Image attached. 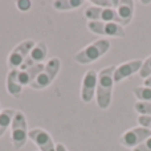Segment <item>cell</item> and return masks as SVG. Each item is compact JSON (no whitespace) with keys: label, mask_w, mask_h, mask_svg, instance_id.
I'll list each match as a JSON object with an SVG mask.
<instances>
[{"label":"cell","mask_w":151,"mask_h":151,"mask_svg":"<svg viewBox=\"0 0 151 151\" xmlns=\"http://www.w3.org/2000/svg\"><path fill=\"white\" fill-rule=\"evenodd\" d=\"M114 70L115 66L110 65L99 70L98 82H97L96 99L99 109L106 110L109 109L113 99V88H114Z\"/></svg>","instance_id":"obj_1"},{"label":"cell","mask_w":151,"mask_h":151,"mask_svg":"<svg viewBox=\"0 0 151 151\" xmlns=\"http://www.w3.org/2000/svg\"><path fill=\"white\" fill-rule=\"evenodd\" d=\"M110 47H111L110 40H107V39L96 40L91 44L82 48L81 50H78L74 55L73 60L77 64H81V65H88V64H91L94 61L99 60L101 57H104L110 50Z\"/></svg>","instance_id":"obj_2"},{"label":"cell","mask_w":151,"mask_h":151,"mask_svg":"<svg viewBox=\"0 0 151 151\" xmlns=\"http://www.w3.org/2000/svg\"><path fill=\"white\" fill-rule=\"evenodd\" d=\"M28 123L25 114L20 110H16L11 123V141L15 150H20L25 146L28 141Z\"/></svg>","instance_id":"obj_3"},{"label":"cell","mask_w":151,"mask_h":151,"mask_svg":"<svg viewBox=\"0 0 151 151\" xmlns=\"http://www.w3.org/2000/svg\"><path fill=\"white\" fill-rule=\"evenodd\" d=\"M61 69V61L58 57H53L50 60H48L44 64V69L41 70V73L37 76V78L29 85L31 89L35 90H42L47 89L49 85H52V82L56 80L58 72Z\"/></svg>","instance_id":"obj_4"},{"label":"cell","mask_w":151,"mask_h":151,"mask_svg":"<svg viewBox=\"0 0 151 151\" xmlns=\"http://www.w3.org/2000/svg\"><path fill=\"white\" fill-rule=\"evenodd\" d=\"M36 45V41L32 39H28L25 41L17 44L12 49V52L8 55L7 58V65L11 70L13 69H20V66L23 65V63L27 60V57L29 56L31 50L33 49V47Z\"/></svg>","instance_id":"obj_5"},{"label":"cell","mask_w":151,"mask_h":151,"mask_svg":"<svg viewBox=\"0 0 151 151\" xmlns=\"http://www.w3.org/2000/svg\"><path fill=\"white\" fill-rule=\"evenodd\" d=\"M83 16H85V19H88V21L117 23L122 25V21H121L119 16H118L117 9H113V8H101V7H96V5H90V7L85 8Z\"/></svg>","instance_id":"obj_6"},{"label":"cell","mask_w":151,"mask_h":151,"mask_svg":"<svg viewBox=\"0 0 151 151\" xmlns=\"http://www.w3.org/2000/svg\"><path fill=\"white\" fill-rule=\"evenodd\" d=\"M88 29L94 35L105 37H122L126 36L125 27L117 23H104V21H88Z\"/></svg>","instance_id":"obj_7"},{"label":"cell","mask_w":151,"mask_h":151,"mask_svg":"<svg viewBox=\"0 0 151 151\" xmlns=\"http://www.w3.org/2000/svg\"><path fill=\"white\" fill-rule=\"evenodd\" d=\"M150 137H151V131L149 129L138 126V127H133L130 130L125 131L119 138V143L123 147H127V149L133 150L135 147H138L141 143H143Z\"/></svg>","instance_id":"obj_8"},{"label":"cell","mask_w":151,"mask_h":151,"mask_svg":"<svg viewBox=\"0 0 151 151\" xmlns=\"http://www.w3.org/2000/svg\"><path fill=\"white\" fill-rule=\"evenodd\" d=\"M97 82H98V73L94 69H89L82 77V82H81V93L80 97L82 102L89 104L93 101L94 96H96L97 90Z\"/></svg>","instance_id":"obj_9"},{"label":"cell","mask_w":151,"mask_h":151,"mask_svg":"<svg viewBox=\"0 0 151 151\" xmlns=\"http://www.w3.org/2000/svg\"><path fill=\"white\" fill-rule=\"evenodd\" d=\"M28 139H31L40 151H56V143L53 138L44 129H32L28 131Z\"/></svg>","instance_id":"obj_10"},{"label":"cell","mask_w":151,"mask_h":151,"mask_svg":"<svg viewBox=\"0 0 151 151\" xmlns=\"http://www.w3.org/2000/svg\"><path fill=\"white\" fill-rule=\"evenodd\" d=\"M48 56V47L44 41L36 42V45L33 47V49L31 50L29 56L27 57V60L23 63V65L20 66V69H28L31 66L39 65V64H44V61L47 60Z\"/></svg>","instance_id":"obj_11"},{"label":"cell","mask_w":151,"mask_h":151,"mask_svg":"<svg viewBox=\"0 0 151 151\" xmlns=\"http://www.w3.org/2000/svg\"><path fill=\"white\" fill-rule=\"evenodd\" d=\"M142 68V60H130L127 63H123L121 65L115 66L114 70V82L118 83L121 81L126 80V78L131 77L133 74L139 73Z\"/></svg>","instance_id":"obj_12"},{"label":"cell","mask_w":151,"mask_h":151,"mask_svg":"<svg viewBox=\"0 0 151 151\" xmlns=\"http://www.w3.org/2000/svg\"><path fill=\"white\" fill-rule=\"evenodd\" d=\"M5 88L9 96L15 97V98H20L23 94V86L19 82V69H13L9 70L5 77Z\"/></svg>","instance_id":"obj_13"},{"label":"cell","mask_w":151,"mask_h":151,"mask_svg":"<svg viewBox=\"0 0 151 151\" xmlns=\"http://www.w3.org/2000/svg\"><path fill=\"white\" fill-rule=\"evenodd\" d=\"M135 11V3L133 0H119V4L117 7V13L119 16L122 25L126 27L131 23Z\"/></svg>","instance_id":"obj_14"},{"label":"cell","mask_w":151,"mask_h":151,"mask_svg":"<svg viewBox=\"0 0 151 151\" xmlns=\"http://www.w3.org/2000/svg\"><path fill=\"white\" fill-rule=\"evenodd\" d=\"M42 69H44V64H39V65L31 66L28 69H19V82H20V85L29 86L37 78V76L41 73Z\"/></svg>","instance_id":"obj_15"},{"label":"cell","mask_w":151,"mask_h":151,"mask_svg":"<svg viewBox=\"0 0 151 151\" xmlns=\"http://www.w3.org/2000/svg\"><path fill=\"white\" fill-rule=\"evenodd\" d=\"M85 4L83 0H55L52 3L56 11H72L82 7Z\"/></svg>","instance_id":"obj_16"},{"label":"cell","mask_w":151,"mask_h":151,"mask_svg":"<svg viewBox=\"0 0 151 151\" xmlns=\"http://www.w3.org/2000/svg\"><path fill=\"white\" fill-rule=\"evenodd\" d=\"M15 113H16L15 109H3L1 110V113H0V138L7 131V129L11 126Z\"/></svg>","instance_id":"obj_17"},{"label":"cell","mask_w":151,"mask_h":151,"mask_svg":"<svg viewBox=\"0 0 151 151\" xmlns=\"http://www.w3.org/2000/svg\"><path fill=\"white\" fill-rule=\"evenodd\" d=\"M133 94L138 101L143 102H151V88H146V86H137L134 88Z\"/></svg>","instance_id":"obj_18"},{"label":"cell","mask_w":151,"mask_h":151,"mask_svg":"<svg viewBox=\"0 0 151 151\" xmlns=\"http://www.w3.org/2000/svg\"><path fill=\"white\" fill-rule=\"evenodd\" d=\"M134 109L139 115H151V102H143L138 101L134 105Z\"/></svg>","instance_id":"obj_19"},{"label":"cell","mask_w":151,"mask_h":151,"mask_svg":"<svg viewBox=\"0 0 151 151\" xmlns=\"http://www.w3.org/2000/svg\"><path fill=\"white\" fill-rule=\"evenodd\" d=\"M138 74H139V77L143 78V80H146V78H149L151 76V55L142 63V68Z\"/></svg>","instance_id":"obj_20"},{"label":"cell","mask_w":151,"mask_h":151,"mask_svg":"<svg viewBox=\"0 0 151 151\" xmlns=\"http://www.w3.org/2000/svg\"><path fill=\"white\" fill-rule=\"evenodd\" d=\"M91 4L96 5V7H101V8H113V9H117L118 4H119V0H93Z\"/></svg>","instance_id":"obj_21"},{"label":"cell","mask_w":151,"mask_h":151,"mask_svg":"<svg viewBox=\"0 0 151 151\" xmlns=\"http://www.w3.org/2000/svg\"><path fill=\"white\" fill-rule=\"evenodd\" d=\"M16 7H17V9L21 11V12H27V11L31 9L32 1H29V0H17V1H16Z\"/></svg>","instance_id":"obj_22"},{"label":"cell","mask_w":151,"mask_h":151,"mask_svg":"<svg viewBox=\"0 0 151 151\" xmlns=\"http://www.w3.org/2000/svg\"><path fill=\"white\" fill-rule=\"evenodd\" d=\"M138 123H139V126L149 129V130L151 131V115H139Z\"/></svg>","instance_id":"obj_23"},{"label":"cell","mask_w":151,"mask_h":151,"mask_svg":"<svg viewBox=\"0 0 151 151\" xmlns=\"http://www.w3.org/2000/svg\"><path fill=\"white\" fill-rule=\"evenodd\" d=\"M131 151H151V137H150L149 139H146L143 143L139 145L138 147L133 149Z\"/></svg>","instance_id":"obj_24"},{"label":"cell","mask_w":151,"mask_h":151,"mask_svg":"<svg viewBox=\"0 0 151 151\" xmlns=\"http://www.w3.org/2000/svg\"><path fill=\"white\" fill-rule=\"evenodd\" d=\"M56 151H69V150L66 149L65 145H63V143H56Z\"/></svg>","instance_id":"obj_25"},{"label":"cell","mask_w":151,"mask_h":151,"mask_svg":"<svg viewBox=\"0 0 151 151\" xmlns=\"http://www.w3.org/2000/svg\"><path fill=\"white\" fill-rule=\"evenodd\" d=\"M143 86H146V88H151V76L143 81Z\"/></svg>","instance_id":"obj_26"},{"label":"cell","mask_w":151,"mask_h":151,"mask_svg":"<svg viewBox=\"0 0 151 151\" xmlns=\"http://www.w3.org/2000/svg\"><path fill=\"white\" fill-rule=\"evenodd\" d=\"M1 110H3V109H1V105H0V113H1Z\"/></svg>","instance_id":"obj_27"}]
</instances>
